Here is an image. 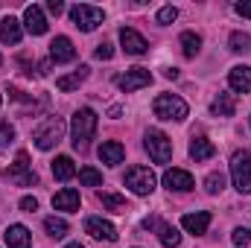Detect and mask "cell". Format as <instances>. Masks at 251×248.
Instances as JSON below:
<instances>
[{
  "label": "cell",
  "instance_id": "ab89813d",
  "mask_svg": "<svg viewBox=\"0 0 251 248\" xmlns=\"http://www.w3.org/2000/svg\"><path fill=\"white\" fill-rule=\"evenodd\" d=\"M64 248H85V246H79V243H70V246H64Z\"/></svg>",
  "mask_w": 251,
  "mask_h": 248
},
{
  "label": "cell",
  "instance_id": "484cf974",
  "mask_svg": "<svg viewBox=\"0 0 251 248\" xmlns=\"http://www.w3.org/2000/svg\"><path fill=\"white\" fill-rule=\"evenodd\" d=\"M44 231H47L53 240H62V237H67V231H70V228H67V222H64V219L47 216V219H44Z\"/></svg>",
  "mask_w": 251,
  "mask_h": 248
},
{
  "label": "cell",
  "instance_id": "8992f818",
  "mask_svg": "<svg viewBox=\"0 0 251 248\" xmlns=\"http://www.w3.org/2000/svg\"><path fill=\"white\" fill-rule=\"evenodd\" d=\"M231 178H234V187L243 196L251 193V155L249 152H234V158H231Z\"/></svg>",
  "mask_w": 251,
  "mask_h": 248
},
{
  "label": "cell",
  "instance_id": "f35d334b",
  "mask_svg": "<svg viewBox=\"0 0 251 248\" xmlns=\"http://www.w3.org/2000/svg\"><path fill=\"white\" fill-rule=\"evenodd\" d=\"M164 76H167V79H176V76H178V70H176V67H167V70H164Z\"/></svg>",
  "mask_w": 251,
  "mask_h": 248
},
{
  "label": "cell",
  "instance_id": "6da1fadb",
  "mask_svg": "<svg viewBox=\"0 0 251 248\" xmlns=\"http://www.w3.org/2000/svg\"><path fill=\"white\" fill-rule=\"evenodd\" d=\"M97 123H100V117H97V111H94V108H79V111L73 114L70 134H73V146H76V149H79V146H85V143L97 134Z\"/></svg>",
  "mask_w": 251,
  "mask_h": 248
},
{
  "label": "cell",
  "instance_id": "d590c367",
  "mask_svg": "<svg viewBox=\"0 0 251 248\" xmlns=\"http://www.w3.org/2000/svg\"><path fill=\"white\" fill-rule=\"evenodd\" d=\"M21 210H24V213H35V210H38V198H35V196H24V198H21Z\"/></svg>",
  "mask_w": 251,
  "mask_h": 248
},
{
  "label": "cell",
  "instance_id": "603a6c76",
  "mask_svg": "<svg viewBox=\"0 0 251 248\" xmlns=\"http://www.w3.org/2000/svg\"><path fill=\"white\" fill-rule=\"evenodd\" d=\"M210 111H213L216 117H234V111H237V99H234V94H219V97L213 99Z\"/></svg>",
  "mask_w": 251,
  "mask_h": 248
},
{
  "label": "cell",
  "instance_id": "9a60e30c",
  "mask_svg": "<svg viewBox=\"0 0 251 248\" xmlns=\"http://www.w3.org/2000/svg\"><path fill=\"white\" fill-rule=\"evenodd\" d=\"M228 85H231L237 94H251V67H246V64L231 67V73H228Z\"/></svg>",
  "mask_w": 251,
  "mask_h": 248
},
{
  "label": "cell",
  "instance_id": "d6986e66",
  "mask_svg": "<svg viewBox=\"0 0 251 248\" xmlns=\"http://www.w3.org/2000/svg\"><path fill=\"white\" fill-rule=\"evenodd\" d=\"M79 190H73V187H64L59 190L56 196H53V207L56 210H67V213H73V210H79Z\"/></svg>",
  "mask_w": 251,
  "mask_h": 248
},
{
  "label": "cell",
  "instance_id": "e575fe53",
  "mask_svg": "<svg viewBox=\"0 0 251 248\" xmlns=\"http://www.w3.org/2000/svg\"><path fill=\"white\" fill-rule=\"evenodd\" d=\"M94 56H97L100 62H108V59L114 56V47H111V44H100V47L94 50Z\"/></svg>",
  "mask_w": 251,
  "mask_h": 248
},
{
  "label": "cell",
  "instance_id": "30bf717a",
  "mask_svg": "<svg viewBox=\"0 0 251 248\" xmlns=\"http://www.w3.org/2000/svg\"><path fill=\"white\" fill-rule=\"evenodd\" d=\"M85 231H88L94 240H105V243H114V240H117V228H114L108 219H100V216H88V219H85Z\"/></svg>",
  "mask_w": 251,
  "mask_h": 248
},
{
  "label": "cell",
  "instance_id": "f1b7e54d",
  "mask_svg": "<svg viewBox=\"0 0 251 248\" xmlns=\"http://www.w3.org/2000/svg\"><path fill=\"white\" fill-rule=\"evenodd\" d=\"M79 181L85 187H102V173L94 170V167H82L79 170Z\"/></svg>",
  "mask_w": 251,
  "mask_h": 248
},
{
  "label": "cell",
  "instance_id": "ffe728a7",
  "mask_svg": "<svg viewBox=\"0 0 251 248\" xmlns=\"http://www.w3.org/2000/svg\"><path fill=\"white\" fill-rule=\"evenodd\" d=\"M3 240H6L9 248H29L32 234H29V228H24V225H9L6 234H3Z\"/></svg>",
  "mask_w": 251,
  "mask_h": 248
},
{
  "label": "cell",
  "instance_id": "ba28073f",
  "mask_svg": "<svg viewBox=\"0 0 251 248\" xmlns=\"http://www.w3.org/2000/svg\"><path fill=\"white\" fill-rule=\"evenodd\" d=\"M117 85H120V91H126V94L140 91V88L152 85V73H149L146 67H131V70H126L123 76L117 79Z\"/></svg>",
  "mask_w": 251,
  "mask_h": 248
},
{
  "label": "cell",
  "instance_id": "3957f363",
  "mask_svg": "<svg viewBox=\"0 0 251 248\" xmlns=\"http://www.w3.org/2000/svg\"><path fill=\"white\" fill-rule=\"evenodd\" d=\"M62 134H64V120L62 117H47L44 123L32 131V140H35L38 149L47 152V149H53V146L62 140Z\"/></svg>",
  "mask_w": 251,
  "mask_h": 248
},
{
  "label": "cell",
  "instance_id": "4dcf8cb0",
  "mask_svg": "<svg viewBox=\"0 0 251 248\" xmlns=\"http://www.w3.org/2000/svg\"><path fill=\"white\" fill-rule=\"evenodd\" d=\"M204 190H207V193H222V190H225V175H222V173H210V175L204 178Z\"/></svg>",
  "mask_w": 251,
  "mask_h": 248
},
{
  "label": "cell",
  "instance_id": "2e32d148",
  "mask_svg": "<svg viewBox=\"0 0 251 248\" xmlns=\"http://www.w3.org/2000/svg\"><path fill=\"white\" fill-rule=\"evenodd\" d=\"M164 184L170 187V190H176V193H187L193 190V175H190L187 170H167L164 173Z\"/></svg>",
  "mask_w": 251,
  "mask_h": 248
},
{
  "label": "cell",
  "instance_id": "277c9868",
  "mask_svg": "<svg viewBox=\"0 0 251 248\" xmlns=\"http://www.w3.org/2000/svg\"><path fill=\"white\" fill-rule=\"evenodd\" d=\"M102 9H97V6H91V3H76V6H70V21L82 29V32H94L100 24H102Z\"/></svg>",
  "mask_w": 251,
  "mask_h": 248
},
{
  "label": "cell",
  "instance_id": "e0dca14e",
  "mask_svg": "<svg viewBox=\"0 0 251 248\" xmlns=\"http://www.w3.org/2000/svg\"><path fill=\"white\" fill-rule=\"evenodd\" d=\"M181 228L187 231V234H207V228H210V213L207 210H199V213H187L184 219H181Z\"/></svg>",
  "mask_w": 251,
  "mask_h": 248
},
{
  "label": "cell",
  "instance_id": "4fadbf2b",
  "mask_svg": "<svg viewBox=\"0 0 251 248\" xmlns=\"http://www.w3.org/2000/svg\"><path fill=\"white\" fill-rule=\"evenodd\" d=\"M24 24H26V29H29L32 35H44V32H47V18H44L41 6H35V3L24 9Z\"/></svg>",
  "mask_w": 251,
  "mask_h": 248
},
{
  "label": "cell",
  "instance_id": "9c48e42d",
  "mask_svg": "<svg viewBox=\"0 0 251 248\" xmlns=\"http://www.w3.org/2000/svg\"><path fill=\"white\" fill-rule=\"evenodd\" d=\"M9 178L21 187H29V184L38 181V175L29 170V155H26V152H18V161H15V167L9 170Z\"/></svg>",
  "mask_w": 251,
  "mask_h": 248
},
{
  "label": "cell",
  "instance_id": "4316f807",
  "mask_svg": "<svg viewBox=\"0 0 251 248\" xmlns=\"http://www.w3.org/2000/svg\"><path fill=\"white\" fill-rule=\"evenodd\" d=\"M158 240H161V246H164V248L181 246V234H178V228H173V225H161V234H158Z\"/></svg>",
  "mask_w": 251,
  "mask_h": 248
},
{
  "label": "cell",
  "instance_id": "5bb4252c",
  "mask_svg": "<svg viewBox=\"0 0 251 248\" xmlns=\"http://www.w3.org/2000/svg\"><path fill=\"white\" fill-rule=\"evenodd\" d=\"M97 155H100V161H102V164L117 167V164H123L126 149H123V143H117V140H105V143L97 149Z\"/></svg>",
  "mask_w": 251,
  "mask_h": 248
},
{
  "label": "cell",
  "instance_id": "8fae6325",
  "mask_svg": "<svg viewBox=\"0 0 251 248\" xmlns=\"http://www.w3.org/2000/svg\"><path fill=\"white\" fill-rule=\"evenodd\" d=\"M120 44H123V50L128 56H143V53L149 50L146 38H143L137 29H131V26H123V29H120Z\"/></svg>",
  "mask_w": 251,
  "mask_h": 248
},
{
  "label": "cell",
  "instance_id": "60d3db41",
  "mask_svg": "<svg viewBox=\"0 0 251 248\" xmlns=\"http://www.w3.org/2000/svg\"><path fill=\"white\" fill-rule=\"evenodd\" d=\"M0 102H3V97H0Z\"/></svg>",
  "mask_w": 251,
  "mask_h": 248
},
{
  "label": "cell",
  "instance_id": "5b68a950",
  "mask_svg": "<svg viewBox=\"0 0 251 248\" xmlns=\"http://www.w3.org/2000/svg\"><path fill=\"white\" fill-rule=\"evenodd\" d=\"M146 152L155 164H167L173 158V140L161 128H149L146 131Z\"/></svg>",
  "mask_w": 251,
  "mask_h": 248
},
{
  "label": "cell",
  "instance_id": "b9f144b4",
  "mask_svg": "<svg viewBox=\"0 0 251 248\" xmlns=\"http://www.w3.org/2000/svg\"><path fill=\"white\" fill-rule=\"evenodd\" d=\"M0 64H3V59H0Z\"/></svg>",
  "mask_w": 251,
  "mask_h": 248
},
{
  "label": "cell",
  "instance_id": "cb8c5ba5",
  "mask_svg": "<svg viewBox=\"0 0 251 248\" xmlns=\"http://www.w3.org/2000/svg\"><path fill=\"white\" fill-rule=\"evenodd\" d=\"M53 175H56L59 181H70V178L76 175V167H73V161H70L67 155H59V158L53 161Z\"/></svg>",
  "mask_w": 251,
  "mask_h": 248
},
{
  "label": "cell",
  "instance_id": "ac0fdd59",
  "mask_svg": "<svg viewBox=\"0 0 251 248\" xmlns=\"http://www.w3.org/2000/svg\"><path fill=\"white\" fill-rule=\"evenodd\" d=\"M21 35H24V29H21V21L18 18H12V15L0 18V41L3 44H18Z\"/></svg>",
  "mask_w": 251,
  "mask_h": 248
},
{
  "label": "cell",
  "instance_id": "8d00e7d4",
  "mask_svg": "<svg viewBox=\"0 0 251 248\" xmlns=\"http://www.w3.org/2000/svg\"><path fill=\"white\" fill-rule=\"evenodd\" d=\"M234 12H237L240 18H251V0H243V3H237V6H234Z\"/></svg>",
  "mask_w": 251,
  "mask_h": 248
},
{
  "label": "cell",
  "instance_id": "1f68e13d",
  "mask_svg": "<svg viewBox=\"0 0 251 248\" xmlns=\"http://www.w3.org/2000/svg\"><path fill=\"white\" fill-rule=\"evenodd\" d=\"M15 140V128L9 120H0V146H9Z\"/></svg>",
  "mask_w": 251,
  "mask_h": 248
},
{
  "label": "cell",
  "instance_id": "836d02e7",
  "mask_svg": "<svg viewBox=\"0 0 251 248\" xmlns=\"http://www.w3.org/2000/svg\"><path fill=\"white\" fill-rule=\"evenodd\" d=\"M231 240H234V246H249V243H251V231H246V228H237V231L231 234Z\"/></svg>",
  "mask_w": 251,
  "mask_h": 248
},
{
  "label": "cell",
  "instance_id": "83f0119b",
  "mask_svg": "<svg viewBox=\"0 0 251 248\" xmlns=\"http://www.w3.org/2000/svg\"><path fill=\"white\" fill-rule=\"evenodd\" d=\"M100 201L105 210H114V213H126V198L117 193H100Z\"/></svg>",
  "mask_w": 251,
  "mask_h": 248
},
{
  "label": "cell",
  "instance_id": "f546056e",
  "mask_svg": "<svg viewBox=\"0 0 251 248\" xmlns=\"http://www.w3.org/2000/svg\"><path fill=\"white\" fill-rule=\"evenodd\" d=\"M231 50H237V53L251 50V35H246V32H231Z\"/></svg>",
  "mask_w": 251,
  "mask_h": 248
},
{
  "label": "cell",
  "instance_id": "74e56055",
  "mask_svg": "<svg viewBox=\"0 0 251 248\" xmlns=\"http://www.w3.org/2000/svg\"><path fill=\"white\" fill-rule=\"evenodd\" d=\"M47 12H50V15H62L64 3H62V0H50V3H47Z\"/></svg>",
  "mask_w": 251,
  "mask_h": 248
},
{
  "label": "cell",
  "instance_id": "d4e9b609",
  "mask_svg": "<svg viewBox=\"0 0 251 248\" xmlns=\"http://www.w3.org/2000/svg\"><path fill=\"white\" fill-rule=\"evenodd\" d=\"M201 50V35L199 32H181V53L187 59H196Z\"/></svg>",
  "mask_w": 251,
  "mask_h": 248
},
{
  "label": "cell",
  "instance_id": "7c38bea8",
  "mask_svg": "<svg viewBox=\"0 0 251 248\" xmlns=\"http://www.w3.org/2000/svg\"><path fill=\"white\" fill-rule=\"evenodd\" d=\"M50 59L56 64H64V62H73V59H76V47H73V41H70L67 35L53 38V44H50Z\"/></svg>",
  "mask_w": 251,
  "mask_h": 248
},
{
  "label": "cell",
  "instance_id": "44dd1931",
  "mask_svg": "<svg viewBox=\"0 0 251 248\" xmlns=\"http://www.w3.org/2000/svg\"><path fill=\"white\" fill-rule=\"evenodd\" d=\"M216 155V146L207 140V137H193V143H190V158L199 164V161H207V158H213Z\"/></svg>",
  "mask_w": 251,
  "mask_h": 248
},
{
  "label": "cell",
  "instance_id": "d6a6232c",
  "mask_svg": "<svg viewBox=\"0 0 251 248\" xmlns=\"http://www.w3.org/2000/svg\"><path fill=\"white\" fill-rule=\"evenodd\" d=\"M178 18V9L176 6H164L161 12H158V24H173Z\"/></svg>",
  "mask_w": 251,
  "mask_h": 248
},
{
  "label": "cell",
  "instance_id": "52a82bcc",
  "mask_svg": "<svg viewBox=\"0 0 251 248\" xmlns=\"http://www.w3.org/2000/svg\"><path fill=\"white\" fill-rule=\"evenodd\" d=\"M158 184V178H155V173L149 170V167H131L128 173H126V187L134 193V196H149L152 190Z\"/></svg>",
  "mask_w": 251,
  "mask_h": 248
},
{
  "label": "cell",
  "instance_id": "7402d4cb",
  "mask_svg": "<svg viewBox=\"0 0 251 248\" xmlns=\"http://www.w3.org/2000/svg\"><path fill=\"white\" fill-rule=\"evenodd\" d=\"M88 70H91V67H88V64H82V67H79V70H73L70 76H59V79H56V88H59V91H73V88H79V85L88 79Z\"/></svg>",
  "mask_w": 251,
  "mask_h": 248
},
{
  "label": "cell",
  "instance_id": "7a4b0ae2",
  "mask_svg": "<svg viewBox=\"0 0 251 248\" xmlns=\"http://www.w3.org/2000/svg\"><path fill=\"white\" fill-rule=\"evenodd\" d=\"M152 111H155L158 120H176V123H181L187 117V102L181 97H176V94H161V97H155Z\"/></svg>",
  "mask_w": 251,
  "mask_h": 248
}]
</instances>
